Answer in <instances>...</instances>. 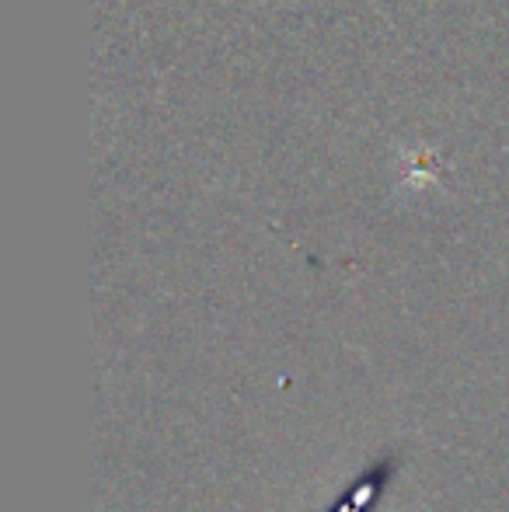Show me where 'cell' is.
I'll use <instances>...</instances> for the list:
<instances>
[{
    "label": "cell",
    "mask_w": 509,
    "mask_h": 512,
    "mask_svg": "<svg viewBox=\"0 0 509 512\" xmlns=\"http://www.w3.org/2000/svg\"><path fill=\"white\" fill-rule=\"evenodd\" d=\"M398 471H401V453L398 450L377 457L367 471L356 474V478L349 481V488L342 492V499L335 502L328 512H374L384 502L387 488L394 485Z\"/></svg>",
    "instance_id": "6da1fadb"
}]
</instances>
